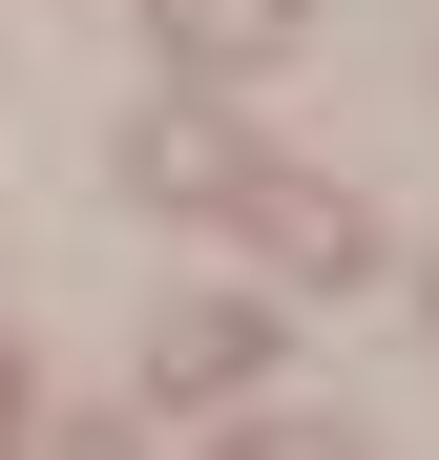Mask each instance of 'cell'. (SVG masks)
<instances>
[{
	"label": "cell",
	"instance_id": "cell-1",
	"mask_svg": "<svg viewBox=\"0 0 439 460\" xmlns=\"http://www.w3.org/2000/svg\"><path fill=\"white\" fill-rule=\"evenodd\" d=\"M231 230H251L272 272H335V293L377 272V209H356V189H314V168H251V189H231Z\"/></svg>",
	"mask_w": 439,
	"mask_h": 460
},
{
	"label": "cell",
	"instance_id": "cell-2",
	"mask_svg": "<svg viewBox=\"0 0 439 460\" xmlns=\"http://www.w3.org/2000/svg\"><path fill=\"white\" fill-rule=\"evenodd\" d=\"M272 376V314L251 293H209V314H146V398H251Z\"/></svg>",
	"mask_w": 439,
	"mask_h": 460
},
{
	"label": "cell",
	"instance_id": "cell-3",
	"mask_svg": "<svg viewBox=\"0 0 439 460\" xmlns=\"http://www.w3.org/2000/svg\"><path fill=\"white\" fill-rule=\"evenodd\" d=\"M251 168H272V146H251V126H209V105H146V146H126V189H146V209H231Z\"/></svg>",
	"mask_w": 439,
	"mask_h": 460
},
{
	"label": "cell",
	"instance_id": "cell-4",
	"mask_svg": "<svg viewBox=\"0 0 439 460\" xmlns=\"http://www.w3.org/2000/svg\"><path fill=\"white\" fill-rule=\"evenodd\" d=\"M146 42H168V63H209V84H251V63H293V42H314V0H146Z\"/></svg>",
	"mask_w": 439,
	"mask_h": 460
},
{
	"label": "cell",
	"instance_id": "cell-5",
	"mask_svg": "<svg viewBox=\"0 0 439 460\" xmlns=\"http://www.w3.org/2000/svg\"><path fill=\"white\" fill-rule=\"evenodd\" d=\"M231 460H356V439H335V419H251Z\"/></svg>",
	"mask_w": 439,
	"mask_h": 460
},
{
	"label": "cell",
	"instance_id": "cell-6",
	"mask_svg": "<svg viewBox=\"0 0 439 460\" xmlns=\"http://www.w3.org/2000/svg\"><path fill=\"white\" fill-rule=\"evenodd\" d=\"M42 460H146V439H126V419H63V439H42Z\"/></svg>",
	"mask_w": 439,
	"mask_h": 460
},
{
	"label": "cell",
	"instance_id": "cell-7",
	"mask_svg": "<svg viewBox=\"0 0 439 460\" xmlns=\"http://www.w3.org/2000/svg\"><path fill=\"white\" fill-rule=\"evenodd\" d=\"M0 419H22V376H0Z\"/></svg>",
	"mask_w": 439,
	"mask_h": 460
},
{
	"label": "cell",
	"instance_id": "cell-8",
	"mask_svg": "<svg viewBox=\"0 0 439 460\" xmlns=\"http://www.w3.org/2000/svg\"><path fill=\"white\" fill-rule=\"evenodd\" d=\"M418 293H439V272H418Z\"/></svg>",
	"mask_w": 439,
	"mask_h": 460
}]
</instances>
